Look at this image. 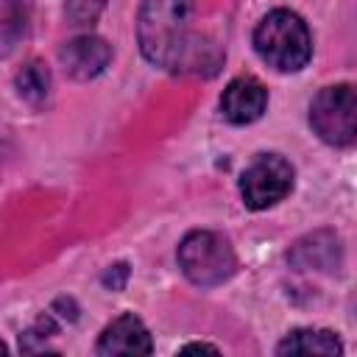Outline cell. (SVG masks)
Masks as SVG:
<instances>
[{
    "label": "cell",
    "instance_id": "obj_1",
    "mask_svg": "<svg viewBox=\"0 0 357 357\" xmlns=\"http://www.w3.org/2000/svg\"><path fill=\"white\" fill-rule=\"evenodd\" d=\"M190 0H142L139 6V47L142 56L165 70H178L190 53L187 36Z\"/></svg>",
    "mask_w": 357,
    "mask_h": 357
},
{
    "label": "cell",
    "instance_id": "obj_2",
    "mask_svg": "<svg viewBox=\"0 0 357 357\" xmlns=\"http://www.w3.org/2000/svg\"><path fill=\"white\" fill-rule=\"evenodd\" d=\"M254 50L268 67L279 73H298L312 56L307 22L287 8L265 14L254 31Z\"/></svg>",
    "mask_w": 357,
    "mask_h": 357
},
{
    "label": "cell",
    "instance_id": "obj_3",
    "mask_svg": "<svg viewBox=\"0 0 357 357\" xmlns=\"http://www.w3.org/2000/svg\"><path fill=\"white\" fill-rule=\"evenodd\" d=\"M178 265L192 284L215 287L237 271V257L226 237L215 231H190L178 245Z\"/></svg>",
    "mask_w": 357,
    "mask_h": 357
},
{
    "label": "cell",
    "instance_id": "obj_4",
    "mask_svg": "<svg viewBox=\"0 0 357 357\" xmlns=\"http://www.w3.org/2000/svg\"><path fill=\"white\" fill-rule=\"evenodd\" d=\"M310 126L315 134L337 148H346L357 137V95L351 84L324 86L310 103Z\"/></svg>",
    "mask_w": 357,
    "mask_h": 357
},
{
    "label": "cell",
    "instance_id": "obj_5",
    "mask_svg": "<svg viewBox=\"0 0 357 357\" xmlns=\"http://www.w3.org/2000/svg\"><path fill=\"white\" fill-rule=\"evenodd\" d=\"M293 190V167L279 153H259L240 176V195L248 209H268Z\"/></svg>",
    "mask_w": 357,
    "mask_h": 357
},
{
    "label": "cell",
    "instance_id": "obj_6",
    "mask_svg": "<svg viewBox=\"0 0 357 357\" xmlns=\"http://www.w3.org/2000/svg\"><path fill=\"white\" fill-rule=\"evenodd\" d=\"M268 106V89L254 75H237L220 95V112L234 126H248L262 117Z\"/></svg>",
    "mask_w": 357,
    "mask_h": 357
},
{
    "label": "cell",
    "instance_id": "obj_7",
    "mask_svg": "<svg viewBox=\"0 0 357 357\" xmlns=\"http://www.w3.org/2000/svg\"><path fill=\"white\" fill-rule=\"evenodd\" d=\"M64 70L78 78V81H89L95 75H100L106 70V64L112 61V47L106 39L100 36H92V33H84V36H75L70 39L61 53H59Z\"/></svg>",
    "mask_w": 357,
    "mask_h": 357
},
{
    "label": "cell",
    "instance_id": "obj_8",
    "mask_svg": "<svg viewBox=\"0 0 357 357\" xmlns=\"http://www.w3.org/2000/svg\"><path fill=\"white\" fill-rule=\"evenodd\" d=\"M151 351H153L151 332L131 312L114 318L100 332V340H98V354H106V357H112V354H151Z\"/></svg>",
    "mask_w": 357,
    "mask_h": 357
},
{
    "label": "cell",
    "instance_id": "obj_9",
    "mask_svg": "<svg viewBox=\"0 0 357 357\" xmlns=\"http://www.w3.org/2000/svg\"><path fill=\"white\" fill-rule=\"evenodd\" d=\"M340 351H343V343L329 329H296L276 346V354H324V357H332Z\"/></svg>",
    "mask_w": 357,
    "mask_h": 357
},
{
    "label": "cell",
    "instance_id": "obj_10",
    "mask_svg": "<svg viewBox=\"0 0 357 357\" xmlns=\"http://www.w3.org/2000/svg\"><path fill=\"white\" fill-rule=\"evenodd\" d=\"M47 89H50V73H47V67L42 61H28L17 73V92H20V98H25L31 103H39V100H45Z\"/></svg>",
    "mask_w": 357,
    "mask_h": 357
},
{
    "label": "cell",
    "instance_id": "obj_11",
    "mask_svg": "<svg viewBox=\"0 0 357 357\" xmlns=\"http://www.w3.org/2000/svg\"><path fill=\"white\" fill-rule=\"evenodd\" d=\"M106 0H64V14L73 25H92L100 11H103Z\"/></svg>",
    "mask_w": 357,
    "mask_h": 357
},
{
    "label": "cell",
    "instance_id": "obj_12",
    "mask_svg": "<svg viewBox=\"0 0 357 357\" xmlns=\"http://www.w3.org/2000/svg\"><path fill=\"white\" fill-rule=\"evenodd\" d=\"M126 279H128V265H126V262H117V265H112V268L103 273V284L112 287V290H123Z\"/></svg>",
    "mask_w": 357,
    "mask_h": 357
},
{
    "label": "cell",
    "instance_id": "obj_13",
    "mask_svg": "<svg viewBox=\"0 0 357 357\" xmlns=\"http://www.w3.org/2000/svg\"><path fill=\"white\" fill-rule=\"evenodd\" d=\"M181 351H212V354H218V349L209 346V343H187V346H181Z\"/></svg>",
    "mask_w": 357,
    "mask_h": 357
},
{
    "label": "cell",
    "instance_id": "obj_14",
    "mask_svg": "<svg viewBox=\"0 0 357 357\" xmlns=\"http://www.w3.org/2000/svg\"><path fill=\"white\" fill-rule=\"evenodd\" d=\"M6 351H8V349H6V343H0V354H6Z\"/></svg>",
    "mask_w": 357,
    "mask_h": 357
}]
</instances>
